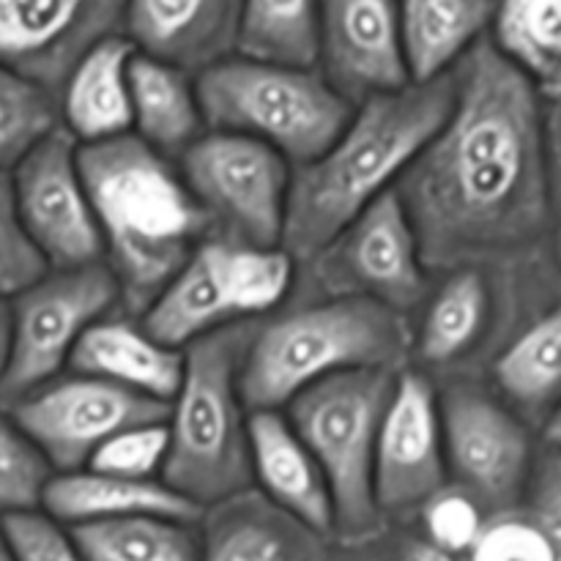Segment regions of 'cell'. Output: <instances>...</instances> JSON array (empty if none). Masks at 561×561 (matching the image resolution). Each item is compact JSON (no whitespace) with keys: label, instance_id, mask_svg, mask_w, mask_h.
I'll return each instance as SVG.
<instances>
[{"label":"cell","instance_id":"7","mask_svg":"<svg viewBox=\"0 0 561 561\" xmlns=\"http://www.w3.org/2000/svg\"><path fill=\"white\" fill-rule=\"evenodd\" d=\"M400 370L332 376L288 405V420L327 474L334 502V540L370 546L383 531L376 502V449Z\"/></svg>","mask_w":561,"mask_h":561},{"label":"cell","instance_id":"4","mask_svg":"<svg viewBox=\"0 0 561 561\" xmlns=\"http://www.w3.org/2000/svg\"><path fill=\"white\" fill-rule=\"evenodd\" d=\"M414 354L409 316L362 296H323L257 321L241 365L252 411H283L316 383L354 370H405Z\"/></svg>","mask_w":561,"mask_h":561},{"label":"cell","instance_id":"5","mask_svg":"<svg viewBox=\"0 0 561 561\" xmlns=\"http://www.w3.org/2000/svg\"><path fill=\"white\" fill-rule=\"evenodd\" d=\"M257 321L217 329L192 343L184 381L170 403V453L162 480L208 510L255 488L250 409L241 398V365Z\"/></svg>","mask_w":561,"mask_h":561},{"label":"cell","instance_id":"36","mask_svg":"<svg viewBox=\"0 0 561 561\" xmlns=\"http://www.w3.org/2000/svg\"><path fill=\"white\" fill-rule=\"evenodd\" d=\"M425 540L433 542L442 551L453 553V557H469L474 548L477 537L485 529L491 515L474 502L466 491L449 482L425 510Z\"/></svg>","mask_w":561,"mask_h":561},{"label":"cell","instance_id":"30","mask_svg":"<svg viewBox=\"0 0 561 561\" xmlns=\"http://www.w3.org/2000/svg\"><path fill=\"white\" fill-rule=\"evenodd\" d=\"M321 0H241L239 53L263 64L318 69Z\"/></svg>","mask_w":561,"mask_h":561},{"label":"cell","instance_id":"32","mask_svg":"<svg viewBox=\"0 0 561 561\" xmlns=\"http://www.w3.org/2000/svg\"><path fill=\"white\" fill-rule=\"evenodd\" d=\"M53 477V463L0 405V520L38 513Z\"/></svg>","mask_w":561,"mask_h":561},{"label":"cell","instance_id":"33","mask_svg":"<svg viewBox=\"0 0 561 561\" xmlns=\"http://www.w3.org/2000/svg\"><path fill=\"white\" fill-rule=\"evenodd\" d=\"M170 453L168 422L131 427L104 444L88 469L102 474L124 477V480H162L164 463Z\"/></svg>","mask_w":561,"mask_h":561},{"label":"cell","instance_id":"13","mask_svg":"<svg viewBox=\"0 0 561 561\" xmlns=\"http://www.w3.org/2000/svg\"><path fill=\"white\" fill-rule=\"evenodd\" d=\"M55 474L88 469L93 455L131 427L168 422L170 405L96 376H58L11 405Z\"/></svg>","mask_w":561,"mask_h":561},{"label":"cell","instance_id":"35","mask_svg":"<svg viewBox=\"0 0 561 561\" xmlns=\"http://www.w3.org/2000/svg\"><path fill=\"white\" fill-rule=\"evenodd\" d=\"M466 561H553V551L546 531L520 504L488 518Z\"/></svg>","mask_w":561,"mask_h":561},{"label":"cell","instance_id":"39","mask_svg":"<svg viewBox=\"0 0 561 561\" xmlns=\"http://www.w3.org/2000/svg\"><path fill=\"white\" fill-rule=\"evenodd\" d=\"M400 561H466L463 557H453V553L442 551L433 542H427L425 537H416V540H409L400 551Z\"/></svg>","mask_w":561,"mask_h":561},{"label":"cell","instance_id":"14","mask_svg":"<svg viewBox=\"0 0 561 561\" xmlns=\"http://www.w3.org/2000/svg\"><path fill=\"white\" fill-rule=\"evenodd\" d=\"M20 222L49 272L104 263V239L80 170V142L60 126L11 173Z\"/></svg>","mask_w":561,"mask_h":561},{"label":"cell","instance_id":"6","mask_svg":"<svg viewBox=\"0 0 561 561\" xmlns=\"http://www.w3.org/2000/svg\"><path fill=\"white\" fill-rule=\"evenodd\" d=\"M195 82L208 129L255 137L296 168L323 157L356 113L318 69L244 55L211 66Z\"/></svg>","mask_w":561,"mask_h":561},{"label":"cell","instance_id":"24","mask_svg":"<svg viewBox=\"0 0 561 561\" xmlns=\"http://www.w3.org/2000/svg\"><path fill=\"white\" fill-rule=\"evenodd\" d=\"M493 323V288L488 266H466L447 274L427 299L414 329L416 362L427 370H455L480 351Z\"/></svg>","mask_w":561,"mask_h":561},{"label":"cell","instance_id":"29","mask_svg":"<svg viewBox=\"0 0 561 561\" xmlns=\"http://www.w3.org/2000/svg\"><path fill=\"white\" fill-rule=\"evenodd\" d=\"M85 561H201L203 535L197 524L175 518L99 520L69 529Z\"/></svg>","mask_w":561,"mask_h":561},{"label":"cell","instance_id":"40","mask_svg":"<svg viewBox=\"0 0 561 561\" xmlns=\"http://www.w3.org/2000/svg\"><path fill=\"white\" fill-rule=\"evenodd\" d=\"M11 356V301L0 296V381L5 376Z\"/></svg>","mask_w":561,"mask_h":561},{"label":"cell","instance_id":"21","mask_svg":"<svg viewBox=\"0 0 561 561\" xmlns=\"http://www.w3.org/2000/svg\"><path fill=\"white\" fill-rule=\"evenodd\" d=\"M69 367L170 405L184 381L186 354L159 343L140 318L107 316L88 329Z\"/></svg>","mask_w":561,"mask_h":561},{"label":"cell","instance_id":"11","mask_svg":"<svg viewBox=\"0 0 561 561\" xmlns=\"http://www.w3.org/2000/svg\"><path fill=\"white\" fill-rule=\"evenodd\" d=\"M438 394L449 482L488 515L520 507L537 466L524 416L471 378H453Z\"/></svg>","mask_w":561,"mask_h":561},{"label":"cell","instance_id":"3","mask_svg":"<svg viewBox=\"0 0 561 561\" xmlns=\"http://www.w3.org/2000/svg\"><path fill=\"white\" fill-rule=\"evenodd\" d=\"M80 170L104 239V263L118 279L121 307L146 316L211 239V222L197 206L179 162L131 135L80 146Z\"/></svg>","mask_w":561,"mask_h":561},{"label":"cell","instance_id":"27","mask_svg":"<svg viewBox=\"0 0 561 561\" xmlns=\"http://www.w3.org/2000/svg\"><path fill=\"white\" fill-rule=\"evenodd\" d=\"M493 383L510 409L540 414L561 405V305L510 340L493 359ZM548 414V416H551Z\"/></svg>","mask_w":561,"mask_h":561},{"label":"cell","instance_id":"17","mask_svg":"<svg viewBox=\"0 0 561 561\" xmlns=\"http://www.w3.org/2000/svg\"><path fill=\"white\" fill-rule=\"evenodd\" d=\"M318 71L354 107L409 88L400 0H321Z\"/></svg>","mask_w":561,"mask_h":561},{"label":"cell","instance_id":"12","mask_svg":"<svg viewBox=\"0 0 561 561\" xmlns=\"http://www.w3.org/2000/svg\"><path fill=\"white\" fill-rule=\"evenodd\" d=\"M307 268L323 296H362L403 316L425 301L431 272L398 190L373 203Z\"/></svg>","mask_w":561,"mask_h":561},{"label":"cell","instance_id":"43","mask_svg":"<svg viewBox=\"0 0 561 561\" xmlns=\"http://www.w3.org/2000/svg\"><path fill=\"white\" fill-rule=\"evenodd\" d=\"M557 255H559V263H561V228L557 230Z\"/></svg>","mask_w":561,"mask_h":561},{"label":"cell","instance_id":"25","mask_svg":"<svg viewBox=\"0 0 561 561\" xmlns=\"http://www.w3.org/2000/svg\"><path fill=\"white\" fill-rule=\"evenodd\" d=\"M496 0H400V27L411 82L447 77L488 38Z\"/></svg>","mask_w":561,"mask_h":561},{"label":"cell","instance_id":"34","mask_svg":"<svg viewBox=\"0 0 561 561\" xmlns=\"http://www.w3.org/2000/svg\"><path fill=\"white\" fill-rule=\"evenodd\" d=\"M49 266L20 222L11 173H0V296L14 299L44 277Z\"/></svg>","mask_w":561,"mask_h":561},{"label":"cell","instance_id":"8","mask_svg":"<svg viewBox=\"0 0 561 561\" xmlns=\"http://www.w3.org/2000/svg\"><path fill=\"white\" fill-rule=\"evenodd\" d=\"M296 261L285 247L206 239L157 296L142 327L170 348L186 351L217 329L272 316L288 299Z\"/></svg>","mask_w":561,"mask_h":561},{"label":"cell","instance_id":"18","mask_svg":"<svg viewBox=\"0 0 561 561\" xmlns=\"http://www.w3.org/2000/svg\"><path fill=\"white\" fill-rule=\"evenodd\" d=\"M241 0H126L124 36L140 55L203 75L239 53Z\"/></svg>","mask_w":561,"mask_h":561},{"label":"cell","instance_id":"22","mask_svg":"<svg viewBox=\"0 0 561 561\" xmlns=\"http://www.w3.org/2000/svg\"><path fill=\"white\" fill-rule=\"evenodd\" d=\"M42 510L66 529L140 515L201 524L206 515V510L181 496L164 480H124L93 469L55 474L44 493Z\"/></svg>","mask_w":561,"mask_h":561},{"label":"cell","instance_id":"16","mask_svg":"<svg viewBox=\"0 0 561 561\" xmlns=\"http://www.w3.org/2000/svg\"><path fill=\"white\" fill-rule=\"evenodd\" d=\"M126 0H0V66L55 96L75 66L124 31Z\"/></svg>","mask_w":561,"mask_h":561},{"label":"cell","instance_id":"28","mask_svg":"<svg viewBox=\"0 0 561 561\" xmlns=\"http://www.w3.org/2000/svg\"><path fill=\"white\" fill-rule=\"evenodd\" d=\"M493 44L542 99H561V0H496Z\"/></svg>","mask_w":561,"mask_h":561},{"label":"cell","instance_id":"10","mask_svg":"<svg viewBox=\"0 0 561 561\" xmlns=\"http://www.w3.org/2000/svg\"><path fill=\"white\" fill-rule=\"evenodd\" d=\"M121 305L107 263L47 272L11 299V356L0 381V405L11 409L69 367L88 329Z\"/></svg>","mask_w":561,"mask_h":561},{"label":"cell","instance_id":"42","mask_svg":"<svg viewBox=\"0 0 561 561\" xmlns=\"http://www.w3.org/2000/svg\"><path fill=\"white\" fill-rule=\"evenodd\" d=\"M0 561H14V557H11L9 537H5V529H3V520H0Z\"/></svg>","mask_w":561,"mask_h":561},{"label":"cell","instance_id":"31","mask_svg":"<svg viewBox=\"0 0 561 561\" xmlns=\"http://www.w3.org/2000/svg\"><path fill=\"white\" fill-rule=\"evenodd\" d=\"M60 126L58 96L0 66V173H14Z\"/></svg>","mask_w":561,"mask_h":561},{"label":"cell","instance_id":"38","mask_svg":"<svg viewBox=\"0 0 561 561\" xmlns=\"http://www.w3.org/2000/svg\"><path fill=\"white\" fill-rule=\"evenodd\" d=\"M524 507L546 531L553 561H561V449L548 447L546 453L537 455V466L535 474H531L529 493L524 499Z\"/></svg>","mask_w":561,"mask_h":561},{"label":"cell","instance_id":"9","mask_svg":"<svg viewBox=\"0 0 561 561\" xmlns=\"http://www.w3.org/2000/svg\"><path fill=\"white\" fill-rule=\"evenodd\" d=\"M179 168L214 239L283 247L294 170L279 151L255 137L208 129Z\"/></svg>","mask_w":561,"mask_h":561},{"label":"cell","instance_id":"23","mask_svg":"<svg viewBox=\"0 0 561 561\" xmlns=\"http://www.w3.org/2000/svg\"><path fill=\"white\" fill-rule=\"evenodd\" d=\"M124 33L91 49L58 93L60 124L80 146L131 135V60Z\"/></svg>","mask_w":561,"mask_h":561},{"label":"cell","instance_id":"37","mask_svg":"<svg viewBox=\"0 0 561 561\" xmlns=\"http://www.w3.org/2000/svg\"><path fill=\"white\" fill-rule=\"evenodd\" d=\"M3 529L14 561H85L69 529L42 510L3 518Z\"/></svg>","mask_w":561,"mask_h":561},{"label":"cell","instance_id":"20","mask_svg":"<svg viewBox=\"0 0 561 561\" xmlns=\"http://www.w3.org/2000/svg\"><path fill=\"white\" fill-rule=\"evenodd\" d=\"M250 453L257 491L301 524L334 540L332 488L316 455L290 425L288 414L252 411Z\"/></svg>","mask_w":561,"mask_h":561},{"label":"cell","instance_id":"1","mask_svg":"<svg viewBox=\"0 0 561 561\" xmlns=\"http://www.w3.org/2000/svg\"><path fill=\"white\" fill-rule=\"evenodd\" d=\"M427 268L493 266L551 228L542 96L482 38L455 69V107L398 184Z\"/></svg>","mask_w":561,"mask_h":561},{"label":"cell","instance_id":"2","mask_svg":"<svg viewBox=\"0 0 561 561\" xmlns=\"http://www.w3.org/2000/svg\"><path fill=\"white\" fill-rule=\"evenodd\" d=\"M453 107L455 71L362 102L337 142L294 170L283 239L294 261L310 266L373 203L398 190Z\"/></svg>","mask_w":561,"mask_h":561},{"label":"cell","instance_id":"41","mask_svg":"<svg viewBox=\"0 0 561 561\" xmlns=\"http://www.w3.org/2000/svg\"><path fill=\"white\" fill-rule=\"evenodd\" d=\"M546 444L553 449H561V405H557L553 414L546 420Z\"/></svg>","mask_w":561,"mask_h":561},{"label":"cell","instance_id":"26","mask_svg":"<svg viewBox=\"0 0 561 561\" xmlns=\"http://www.w3.org/2000/svg\"><path fill=\"white\" fill-rule=\"evenodd\" d=\"M131 131L153 151L179 162L208 131L197 82L175 66L135 55L131 60Z\"/></svg>","mask_w":561,"mask_h":561},{"label":"cell","instance_id":"19","mask_svg":"<svg viewBox=\"0 0 561 561\" xmlns=\"http://www.w3.org/2000/svg\"><path fill=\"white\" fill-rule=\"evenodd\" d=\"M201 561H329V537L268 502L257 488L203 515Z\"/></svg>","mask_w":561,"mask_h":561},{"label":"cell","instance_id":"15","mask_svg":"<svg viewBox=\"0 0 561 561\" xmlns=\"http://www.w3.org/2000/svg\"><path fill=\"white\" fill-rule=\"evenodd\" d=\"M449 485L442 394L425 370L398 373L376 449V502L383 518L422 513Z\"/></svg>","mask_w":561,"mask_h":561}]
</instances>
